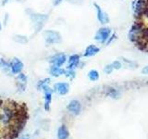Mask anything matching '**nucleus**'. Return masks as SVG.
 Listing matches in <instances>:
<instances>
[{
  "mask_svg": "<svg viewBox=\"0 0 148 139\" xmlns=\"http://www.w3.org/2000/svg\"><path fill=\"white\" fill-rule=\"evenodd\" d=\"M43 36H44V39L45 41V44L49 45L59 44L62 40L61 35H60L59 32L57 31H54V30L45 31L44 34H43Z\"/></svg>",
  "mask_w": 148,
  "mask_h": 139,
  "instance_id": "nucleus-1",
  "label": "nucleus"
},
{
  "mask_svg": "<svg viewBox=\"0 0 148 139\" xmlns=\"http://www.w3.org/2000/svg\"><path fill=\"white\" fill-rule=\"evenodd\" d=\"M132 9H134L135 17H141L143 15L148 16V1L147 0H137L134 2Z\"/></svg>",
  "mask_w": 148,
  "mask_h": 139,
  "instance_id": "nucleus-2",
  "label": "nucleus"
},
{
  "mask_svg": "<svg viewBox=\"0 0 148 139\" xmlns=\"http://www.w3.org/2000/svg\"><path fill=\"white\" fill-rule=\"evenodd\" d=\"M31 21L34 24V27L36 32H39L42 28H43L45 21H47L48 16L46 14H37V13H32L30 15Z\"/></svg>",
  "mask_w": 148,
  "mask_h": 139,
  "instance_id": "nucleus-3",
  "label": "nucleus"
},
{
  "mask_svg": "<svg viewBox=\"0 0 148 139\" xmlns=\"http://www.w3.org/2000/svg\"><path fill=\"white\" fill-rule=\"evenodd\" d=\"M111 34H112V32H111L110 28H108V27L100 28V29L96 32V34L95 35V40L99 42V43L106 44L110 37Z\"/></svg>",
  "mask_w": 148,
  "mask_h": 139,
  "instance_id": "nucleus-4",
  "label": "nucleus"
},
{
  "mask_svg": "<svg viewBox=\"0 0 148 139\" xmlns=\"http://www.w3.org/2000/svg\"><path fill=\"white\" fill-rule=\"evenodd\" d=\"M143 30V27L142 26V24H140V23H134L129 32L128 36H129L130 41L132 42V43H136L139 40V38H140Z\"/></svg>",
  "mask_w": 148,
  "mask_h": 139,
  "instance_id": "nucleus-5",
  "label": "nucleus"
},
{
  "mask_svg": "<svg viewBox=\"0 0 148 139\" xmlns=\"http://www.w3.org/2000/svg\"><path fill=\"white\" fill-rule=\"evenodd\" d=\"M49 61L50 64L54 67H62L67 61V56L64 53L55 54L53 57H51Z\"/></svg>",
  "mask_w": 148,
  "mask_h": 139,
  "instance_id": "nucleus-6",
  "label": "nucleus"
},
{
  "mask_svg": "<svg viewBox=\"0 0 148 139\" xmlns=\"http://www.w3.org/2000/svg\"><path fill=\"white\" fill-rule=\"evenodd\" d=\"M9 66H10V71L13 74H18L22 72L24 65H23L22 61L20 58H14L9 62Z\"/></svg>",
  "mask_w": 148,
  "mask_h": 139,
  "instance_id": "nucleus-7",
  "label": "nucleus"
},
{
  "mask_svg": "<svg viewBox=\"0 0 148 139\" xmlns=\"http://www.w3.org/2000/svg\"><path fill=\"white\" fill-rule=\"evenodd\" d=\"M94 6L95 8V10H96V17H97V20L98 21L101 23V24H106V23H108L109 22V18L108 15L106 14L103 9L101 8V7L99 6L98 4L95 3Z\"/></svg>",
  "mask_w": 148,
  "mask_h": 139,
  "instance_id": "nucleus-8",
  "label": "nucleus"
},
{
  "mask_svg": "<svg viewBox=\"0 0 148 139\" xmlns=\"http://www.w3.org/2000/svg\"><path fill=\"white\" fill-rule=\"evenodd\" d=\"M44 94H45V110H49L50 109V104L51 101H52V94H53V90L48 85H45L43 88Z\"/></svg>",
  "mask_w": 148,
  "mask_h": 139,
  "instance_id": "nucleus-9",
  "label": "nucleus"
},
{
  "mask_svg": "<svg viewBox=\"0 0 148 139\" xmlns=\"http://www.w3.org/2000/svg\"><path fill=\"white\" fill-rule=\"evenodd\" d=\"M54 89L56 92L58 93L59 95L64 96V95L68 94V92L69 91V85L68 83H63V82L57 83H55Z\"/></svg>",
  "mask_w": 148,
  "mask_h": 139,
  "instance_id": "nucleus-10",
  "label": "nucleus"
},
{
  "mask_svg": "<svg viewBox=\"0 0 148 139\" xmlns=\"http://www.w3.org/2000/svg\"><path fill=\"white\" fill-rule=\"evenodd\" d=\"M67 109L69 111H71V113L78 115V114H80L82 110V105L78 100H71L67 106Z\"/></svg>",
  "mask_w": 148,
  "mask_h": 139,
  "instance_id": "nucleus-11",
  "label": "nucleus"
},
{
  "mask_svg": "<svg viewBox=\"0 0 148 139\" xmlns=\"http://www.w3.org/2000/svg\"><path fill=\"white\" fill-rule=\"evenodd\" d=\"M80 56L77 54H73L68 59V69L69 70H74L77 68L80 64Z\"/></svg>",
  "mask_w": 148,
  "mask_h": 139,
  "instance_id": "nucleus-12",
  "label": "nucleus"
},
{
  "mask_svg": "<svg viewBox=\"0 0 148 139\" xmlns=\"http://www.w3.org/2000/svg\"><path fill=\"white\" fill-rule=\"evenodd\" d=\"M99 51H100V48L98 46H96L95 45H88L86 49L84 50L83 57H85V58L92 57V56H95L96 54H98Z\"/></svg>",
  "mask_w": 148,
  "mask_h": 139,
  "instance_id": "nucleus-13",
  "label": "nucleus"
},
{
  "mask_svg": "<svg viewBox=\"0 0 148 139\" xmlns=\"http://www.w3.org/2000/svg\"><path fill=\"white\" fill-rule=\"evenodd\" d=\"M65 72H66V70L62 69L61 67H54V66H51L50 67V70H49L50 74L52 76H54V77H59V76H61V75H64Z\"/></svg>",
  "mask_w": 148,
  "mask_h": 139,
  "instance_id": "nucleus-14",
  "label": "nucleus"
},
{
  "mask_svg": "<svg viewBox=\"0 0 148 139\" xmlns=\"http://www.w3.org/2000/svg\"><path fill=\"white\" fill-rule=\"evenodd\" d=\"M69 136V131L65 125H61L58 130V139H68Z\"/></svg>",
  "mask_w": 148,
  "mask_h": 139,
  "instance_id": "nucleus-15",
  "label": "nucleus"
},
{
  "mask_svg": "<svg viewBox=\"0 0 148 139\" xmlns=\"http://www.w3.org/2000/svg\"><path fill=\"white\" fill-rule=\"evenodd\" d=\"M17 79H18V81L20 82V86L21 85L22 88H23V90H24L25 85H26V83H27V77H26V75H25L24 73L21 72V73H18V74Z\"/></svg>",
  "mask_w": 148,
  "mask_h": 139,
  "instance_id": "nucleus-16",
  "label": "nucleus"
},
{
  "mask_svg": "<svg viewBox=\"0 0 148 139\" xmlns=\"http://www.w3.org/2000/svg\"><path fill=\"white\" fill-rule=\"evenodd\" d=\"M88 78L92 82L97 81L99 79V72H97L96 70H92V71L88 72Z\"/></svg>",
  "mask_w": 148,
  "mask_h": 139,
  "instance_id": "nucleus-17",
  "label": "nucleus"
},
{
  "mask_svg": "<svg viewBox=\"0 0 148 139\" xmlns=\"http://www.w3.org/2000/svg\"><path fill=\"white\" fill-rule=\"evenodd\" d=\"M13 39L15 42H17V43L18 44H21V45H24L26 44L27 42H28V39H27V37L24 36V35H15L13 37Z\"/></svg>",
  "mask_w": 148,
  "mask_h": 139,
  "instance_id": "nucleus-18",
  "label": "nucleus"
},
{
  "mask_svg": "<svg viewBox=\"0 0 148 139\" xmlns=\"http://www.w3.org/2000/svg\"><path fill=\"white\" fill-rule=\"evenodd\" d=\"M106 95L110 97H112V98H118L119 96V93L117 89H115V88H108V92H106Z\"/></svg>",
  "mask_w": 148,
  "mask_h": 139,
  "instance_id": "nucleus-19",
  "label": "nucleus"
},
{
  "mask_svg": "<svg viewBox=\"0 0 148 139\" xmlns=\"http://www.w3.org/2000/svg\"><path fill=\"white\" fill-rule=\"evenodd\" d=\"M49 83H50V79H48V78H45V79H44V80H41L38 82L37 88H38L39 90H42V88H43L45 85H48Z\"/></svg>",
  "mask_w": 148,
  "mask_h": 139,
  "instance_id": "nucleus-20",
  "label": "nucleus"
},
{
  "mask_svg": "<svg viewBox=\"0 0 148 139\" xmlns=\"http://www.w3.org/2000/svg\"><path fill=\"white\" fill-rule=\"evenodd\" d=\"M65 75H66L68 78H74L75 77V72H74V70H66V72H65Z\"/></svg>",
  "mask_w": 148,
  "mask_h": 139,
  "instance_id": "nucleus-21",
  "label": "nucleus"
},
{
  "mask_svg": "<svg viewBox=\"0 0 148 139\" xmlns=\"http://www.w3.org/2000/svg\"><path fill=\"white\" fill-rule=\"evenodd\" d=\"M111 65H112V67L114 68V70H119V69H121V67H122L121 62L119 61V60H115V61H113L112 63H111Z\"/></svg>",
  "mask_w": 148,
  "mask_h": 139,
  "instance_id": "nucleus-22",
  "label": "nucleus"
},
{
  "mask_svg": "<svg viewBox=\"0 0 148 139\" xmlns=\"http://www.w3.org/2000/svg\"><path fill=\"white\" fill-rule=\"evenodd\" d=\"M113 71H114V68L112 67V65H111V64L106 65V66L105 67V69H104V72H105L106 74H110Z\"/></svg>",
  "mask_w": 148,
  "mask_h": 139,
  "instance_id": "nucleus-23",
  "label": "nucleus"
},
{
  "mask_svg": "<svg viewBox=\"0 0 148 139\" xmlns=\"http://www.w3.org/2000/svg\"><path fill=\"white\" fill-rule=\"evenodd\" d=\"M142 72H143V74H148V66H145V68H143V69L142 70Z\"/></svg>",
  "mask_w": 148,
  "mask_h": 139,
  "instance_id": "nucleus-24",
  "label": "nucleus"
},
{
  "mask_svg": "<svg viewBox=\"0 0 148 139\" xmlns=\"http://www.w3.org/2000/svg\"><path fill=\"white\" fill-rule=\"evenodd\" d=\"M63 0H54V4L55 5H58L59 3H61Z\"/></svg>",
  "mask_w": 148,
  "mask_h": 139,
  "instance_id": "nucleus-25",
  "label": "nucleus"
},
{
  "mask_svg": "<svg viewBox=\"0 0 148 139\" xmlns=\"http://www.w3.org/2000/svg\"><path fill=\"white\" fill-rule=\"evenodd\" d=\"M11 0H2V5L4 6V5H6V4H8V2H10Z\"/></svg>",
  "mask_w": 148,
  "mask_h": 139,
  "instance_id": "nucleus-26",
  "label": "nucleus"
},
{
  "mask_svg": "<svg viewBox=\"0 0 148 139\" xmlns=\"http://www.w3.org/2000/svg\"><path fill=\"white\" fill-rule=\"evenodd\" d=\"M2 30V25H1V22H0V31Z\"/></svg>",
  "mask_w": 148,
  "mask_h": 139,
  "instance_id": "nucleus-27",
  "label": "nucleus"
}]
</instances>
